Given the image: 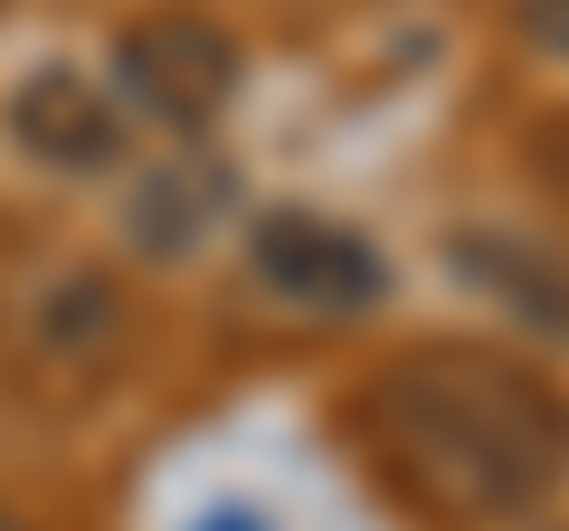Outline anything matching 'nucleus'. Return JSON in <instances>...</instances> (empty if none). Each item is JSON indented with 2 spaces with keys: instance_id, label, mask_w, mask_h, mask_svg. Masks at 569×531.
Here are the masks:
<instances>
[{
  "instance_id": "1",
  "label": "nucleus",
  "mask_w": 569,
  "mask_h": 531,
  "mask_svg": "<svg viewBox=\"0 0 569 531\" xmlns=\"http://www.w3.org/2000/svg\"><path fill=\"white\" fill-rule=\"evenodd\" d=\"M370 465L447 522L531 512L569 484V399L531 361L437 342L361 389Z\"/></svg>"
},
{
  "instance_id": "2",
  "label": "nucleus",
  "mask_w": 569,
  "mask_h": 531,
  "mask_svg": "<svg viewBox=\"0 0 569 531\" xmlns=\"http://www.w3.org/2000/svg\"><path fill=\"white\" fill-rule=\"evenodd\" d=\"M114 77L152 123L209 133L219 104L238 96V39L219 20H200V10H152V20H133L114 39Z\"/></svg>"
},
{
  "instance_id": "3",
  "label": "nucleus",
  "mask_w": 569,
  "mask_h": 531,
  "mask_svg": "<svg viewBox=\"0 0 569 531\" xmlns=\"http://www.w3.org/2000/svg\"><path fill=\"white\" fill-rule=\"evenodd\" d=\"M247 257H257V275L284 304H305V313H370L389 294L380 247H370L361 228L323 219V209H266L257 238H247Z\"/></svg>"
},
{
  "instance_id": "4",
  "label": "nucleus",
  "mask_w": 569,
  "mask_h": 531,
  "mask_svg": "<svg viewBox=\"0 0 569 531\" xmlns=\"http://www.w3.org/2000/svg\"><path fill=\"white\" fill-rule=\"evenodd\" d=\"M10 143H20L29 162H48V171L96 181V171L123 162V123L77 67H39V77H20V96H10Z\"/></svg>"
},
{
  "instance_id": "5",
  "label": "nucleus",
  "mask_w": 569,
  "mask_h": 531,
  "mask_svg": "<svg viewBox=\"0 0 569 531\" xmlns=\"http://www.w3.org/2000/svg\"><path fill=\"white\" fill-rule=\"evenodd\" d=\"M447 257L466 266L493 304L531 313L541 332H569V257H560V247H522V238H503V228H466Z\"/></svg>"
},
{
  "instance_id": "6",
  "label": "nucleus",
  "mask_w": 569,
  "mask_h": 531,
  "mask_svg": "<svg viewBox=\"0 0 569 531\" xmlns=\"http://www.w3.org/2000/svg\"><path fill=\"white\" fill-rule=\"evenodd\" d=\"M219 209H228V181L209 162H162L142 181V200H133V247L142 257H190Z\"/></svg>"
},
{
  "instance_id": "7",
  "label": "nucleus",
  "mask_w": 569,
  "mask_h": 531,
  "mask_svg": "<svg viewBox=\"0 0 569 531\" xmlns=\"http://www.w3.org/2000/svg\"><path fill=\"white\" fill-rule=\"evenodd\" d=\"M522 39H541V48L569 58V0H522Z\"/></svg>"
},
{
  "instance_id": "8",
  "label": "nucleus",
  "mask_w": 569,
  "mask_h": 531,
  "mask_svg": "<svg viewBox=\"0 0 569 531\" xmlns=\"http://www.w3.org/2000/svg\"><path fill=\"white\" fill-rule=\"evenodd\" d=\"M200 531H266V522H257V512H209Z\"/></svg>"
},
{
  "instance_id": "9",
  "label": "nucleus",
  "mask_w": 569,
  "mask_h": 531,
  "mask_svg": "<svg viewBox=\"0 0 569 531\" xmlns=\"http://www.w3.org/2000/svg\"><path fill=\"white\" fill-rule=\"evenodd\" d=\"M0 531H29V522H20V512H0Z\"/></svg>"
}]
</instances>
